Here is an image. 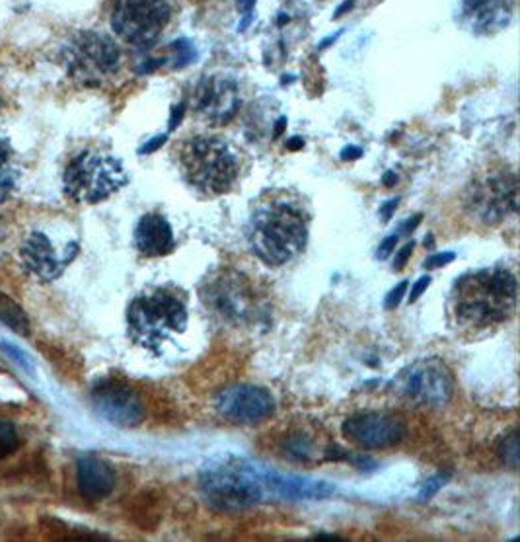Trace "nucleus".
I'll return each instance as SVG.
<instances>
[{
    "label": "nucleus",
    "instance_id": "2f4dec72",
    "mask_svg": "<svg viewBox=\"0 0 520 542\" xmlns=\"http://www.w3.org/2000/svg\"><path fill=\"white\" fill-rule=\"evenodd\" d=\"M429 285H431V277H429V275L419 277V280L416 281V285H413V289H411V293H409L407 301H409V302H416V301L423 295V291H427V287H429Z\"/></svg>",
    "mask_w": 520,
    "mask_h": 542
},
{
    "label": "nucleus",
    "instance_id": "ea45409f",
    "mask_svg": "<svg viewBox=\"0 0 520 542\" xmlns=\"http://www.w3.org/2000/svg\"><path fill=\"white\" fill-rule=\"evenodd\" d=\"M353 6V0H345V3L336 10V18H339L345 10H349Z\"/></svg>",
    "mask_w": 520,
    "mask_h": 542
},
{
    "label": "nucleus",
    "instance_id": "39448f33",
    "mask_svg": "<svg viewBox=\"0 0 520 542\" xmlns=\"http://www.w3.org/2000/svg\"><path fill=\"white\" fill-rule=\"evenodd\" d=\"M263 488L260 467L234 455L212 458L199 472V494L219 513H240L258 506Z\"/></svg>",
    "mask_w": 520,
    "mask_h": 542
},
{
    "label": "nucleus",
    "instance_id": "20e7f679",
    "mask_svg": "<svg viewBox=\"0 0 520 542\" xmlns=\"http://www.w3.org/2000/svg\"><path fill=\"white\" fill-rule=\"evenodd\" d=\"M182 178L199 193L215 197L229 193L240 180L242 156L221 137L195 135L173 147Z\"/></svg>",
    "mask_w": 520,
    "mask_h": 542
},
{
    "label": "nucleus",
    "instance_id": "cd10ccee",
    "mask_svg": "<svg viewBox=\"0 0 520 542\" xmlns=\"http://www.w3.org/2000/svg\"><path fill=\"white\" fill-rule=\"evenodd\" d=\"M456 260V254L455 252H441V254H433L425 260V270H437V268H443V266H448L450 261Z\"/></svg>",
    "mask_w": 520,
    "mask_h": 542
},
{
    "label": "nucleus",
    "instance_id": "bb28decb",
    "mask_svg": "<svg viewBox=\"0 0 520 542\" xmlns=\"http://www.w3.org/2000/svg\"><path fill=\"white\" fill-rule=\"evenodd\" d=\"M446 482H448V474H437V476H433V478H429V480H427L421 486L419 499L421 501H429L438 490H441V488H445Z\"/></svg>",
    "mask_w": 520,
    "mask_h": 542
},
{
    "label": "nucleus",
    "instance_id": "423d86ee",
    "mask_svg": "<svg viewBox=\"0 0 520 542\" xmlns=\"http://www.w3.org/2000/svg\"><path fill=\"white\" fill-rule=\"evenodd\" d=\"M203 305L219 324L244 328L256 324L261 312L258 291L244 273L231 268L212 271L201 285Z\"/></svg>",
    "mask_w": 520,
    "mask_h": 542
},
{
    "label": "nucleus",
    "instance_id": "6e6552de",
    "mask_svg": "<svg viewBox=\"0 0 520 542\" xmlns=\"http://www.w3.org/2000/svg\"><path fill=\"white\" fill-rule=\"evenodd\" d=\"M390 390L399 402L413 408H443L455 394V379L441 360L429 357L402 369Z\"/></svg>",
    "mask_w": 520,
    "mask_h": 542
},
{
    "label": "nucleus",
    "instance_id": "79ce46f5",
    "mask_svg": "<svg viewBox=\"0 0 520 542\" xmlns=\"http://www.w3.org/2000/svg\"><path fill=\"white\" fill-rule=\"evenodd\" d=\"M316 538H319V540H339L338 537H331V535H318Z\"/></svg>",
    "mask_w": 520,
    "mask_h": 542
},
{
    "label": "nucleus",
    "instance_id": "393cba45",
    "mask_svg": "<svg viewBox=\"0 0 520 542\" xmlns=\"http://www.w3.org/2000/svg\"><path fill=\"white\" fill-rule=\"evenodd\" d=\"M170 49H172V57H170V61H172V67H173V69H183V67H188V64L193 63L195 57H197L195 47L188 42V39H180V42H173V44L170 45Z\"/></svg>",
    "mask_w": 520,
    "mask_h": 542
},
{
    "label": "nucleus",
    "instance_id": "c85d7f7f",
    "mask_svg": "<svg viewBox=\"0 0 520 542\" xmlns=\"http://www.w3.org/2000/svg\"><path fill=\"white\" fill-rule=\"evenodd\" d=\"M406 289H407V281H402V283H397L390 293H388V297H386V309L388 310H394L399 302H402V299H404V295H406Z\"/></svg>",
    "mask_w": 520,
    "mask_h": 542
},
{
    "label": "nucleus",
    "instance_id": "a878e982",
    "mask_svg": "<svg viewBox=\"0 0 520 542\" xmlns=\"http://www.w3.org/2000/svg\"><path fill=\"white\" fill-rule=\"evenodd\" d=\"M18 445V435L15 428L0 421V457H6L15 451Z\"/></svg>",
    "mask_w": 520,
    "mask_h": 542
},
{
    "label": "nucleus",
    "instance_id": "a211bd4d",
    "mask_svg": "<svg viewBox=\"0 0 520 542\" xmlns=\"http://www.w3.org/2000/svg\"><path fill=\"white\" fill-rule=\"evenodd\" d=\"M22 263L32 275L39 277L42 281L57 280L63 273L64 266L71 260L59 256V252L53 248L49 238L44 232H32L22 244Z\"/></svg>",
    "mask_w": 520,
    "mask_h": 542
},
{
    "label": "nucleus",
    "instance_id": "f257e3e1",
    "mask_svg": "<svg viewBox=\"0 0 520 542\" xmlns=\"http://www.w3.org/2000/svg\"><path fill=\"white\" fill-rule=\"evenodd\" d=\"M516 305V275L506 268H484L456 280L448 299V312L458 328L474 332L513 319Z\"/></svg>",
    "mask_w": 520,
    "mask_h": 542
},
{
    "label": "nucleus",
    "instance_id": "9b49d317",
    "mask_svg": "<svg viewBox=\"0 0 520 542\" xmlns=\"http://www.w3.org/2000/svg\"><path fill=\"white\" fill-rule=\"evenodd\" d=\"M122 53L110 35L100 32H83L69 49V71L78 81L98 84L119 69Z\"/></svg>",
    "mask_w": 520,
    "mask_h": 542
},
{
    "label": "nucleus",
    "instance_id": "4c0bfd02",
    "mask_svg": "<svg viewBox=\"0 0 520 542\" xmlns=\"http://www.w3.org/2000/svg\"><path fill=\"white\" fill-rule=\"evenodd\" d=\"M253 6H256V0H238V10L244 15H251Z\"/></svg>",
    "mask_w": 520,
    "mask_h": 542
},
{
    "label": "nucleus",
    "instance_id": "e433bc0d",
    "mask_svg": "<svg viewBox=\"0 0 520 542\" xmlns=\"http://www.w3.org/2000/svg\"><path fill=\"white\" fill-rule=\"evenodd\" d=\"M421 219H423V215H416V217H411V219H409V221H407V222L404 224V227L399 229V231H402V232H411V231H416V227H417V224L421 222Z\"/></svg>",
    "mask_w": 520,
    "mask_h": 542
},
{
    "label": "nucleus",
    "instance_id": "7ed1b4c3",
    "mask_svg": "<svg viewBox=\"0 0 520 542\" xmlns=\"http://www.w3.org/2000/svg\"><path fill=\"white\" fill-rule=\"evenodd\" d=\"M127 324L135 343L160 355L188 332V297L172 285L146 289L129 305Z\"/></svg>",
    "mask_w": 520,
    "mask_h": 542
},
{
    "label": "nucleus",
    "instance_id": "c756f323",
    "mask_svg": "<svg viewBox=\"0 0 520 542\" xmlns=\"http://www.w3.org/2000/svg\"><path fill=\"white\" fill-rule=\"evenodd\" d=\"M413 248H416V242H407V244H404L402 248L397 250V254H396V260H394V270H404L406 268V263H407V260L411 258V252H413Z\"/></svg>",
    "mask_w": 520,
    "mask_h": 542
},
{
    "label": "nucleus",
    "instance_id": "4be33fe9",
    "mask_svg": "<svg viewBox=\"0 0 520 542\" xmlns=\"http://www.w3.org/2000/svg\"><path fill=\"white\" fill-rule=\"evenodd\" d=\"M0 322L6 324L16 334L25 336L30 332L28 314L24 312V309L15 299H10L3 291H0Z\"/></svg>",
    "mask_w": 520,
    "mask_h": 542
},
{
    "label": "nucleus",
    "instance_id": "f704fd0d",
    "mask_svg": "<svg viewBox=\"0 0 520 542\" xmlns=\"http://www.w3.org/2000/svg\"><path fill=\"white\" fill-rule=\"evenodd\" d=\"M185 113V103H180L178 108L172 110V117H170V129H176L178 123L182 122V117Z\"/></svg>",
    "mask_w": 520,
    "mask_h": 542
},
{
    "label": "nucleus",
    "instance_id": "aec40b11",
    "mask_svg": "<svg viewBox=\"0 0 520 542\" xmlns=\"http://www.w3.org/2000/svg\"><path fill=\"white\" fill-rule=\"evenodd\" d=\"M76 480L80 494L88 499L108 498L115 488V472L108 462L98 457H83L76 467Z\"/></svg>",
    "mask_w": 520,
    "mask_h": 542
},
{
    "label": "nucleus",
    "instance_id": "1a4fd4ad",
    "mask_svg": "<svg viewBox=\"0 0 520 542\" xmlns=\"http://www.w3.org/2000/svg\"><path fill=\"white\" fill-rule=\"evenodd\" d=\"M172 18L166 0H115L112 30L132 47H151Z\"/></svg>",
    "mask_w": 520,
    "mask_h": 542
},
{
    "label": "nucleus",
    "instance_id": "2eb2a0df",
    "mask_svg": "<svg viewBox=\"0 0 520 542\" xmlns=\"http://www.w3.org/2000/svg\"><path fill=\"white\" fill-rule=\"evenodd\" d=\"M98 414L119 428L139 426L144 418V404L131 387L117 380H105L92 392Z\"/></svg>",
    "mask_w": 520,
    "mask_h": 542
},
{
    "label": "nucleus",
    "instance_id": "c9c22d12",
    "mask_svg": "<svg viewBox=\"0 0 520 542\" xmlns=\"http://www.w3.org/2000/svg\"><path fill=\"white\" fill-rule=\"evenodd\" d=\"M358 156H363V149L361 147H345L343 151H341V158L343 161H355V158H358Z\"/></svg>",
    "mask_w": 520,
    "mask_h": 542
},
{
    "label": "nucleus",
    "instance_id": "5701e85b",
    "mask_svg": "<svg viewBox=\"0 0 520 542\" xmlns=\"http://www.w3.org/2000/svg\"><path fill=\"white\" fill-rule=\"evenodd\" d=\"M16 168L12 164V149L6 141L0 139V200L15 188Z\"/></svg>",
    "mask_w": 520,
    "mask_h": 542
},
{
    "label": "nucleus",
    "instance_id": "9d476101",
    "mask_svg": "<svg viewBox=\"0 0 520 542\" xmlns=\"http://www.w3.org/2000/svg\"><path fill=\"white\" fill-rule=\"evenodd\" d=\"M470 213L486 224H497L518 209V183L513 172H491L468 190Z\"/></svg>",
    "mask_w": 520,
    "mask_h": 542
},
{
    "label": "nucleus",
    "instance_id": "4468645a",
    "mask_svg": "<svg viewBox=\"0 0 520 542\" xmlns=\"http://www.w3.org/2000/svg\"><path fill=\"white\" fill-rule=\"evenodd\" d=\"M343 435L361 448H388L406 438L402 418L388 412H361L343 421Z\"/></svg>",
    "mask_w": 520,
    "mask_h": 542
},
{
    "label": "nucleus",
    "instance_id": "f3484780",
    "mask_svg": "<svg viewBox=\"0 0 520 542\" xmlns=\"http://www.w3.org/2000/svg\"><path fill=\"white\" fill-rule=\"evenodd\" d=\"M260 476L265 488H270L275 496L290 501L326 499L336 492V486L333 484L326 480L309 478V476L283 474L271 468H260Z\"/></svg>",
    "mask_w": 520,
    "mask_h": 542
},
{
    "label": "nucleus",
    "instance_id": "72a5a7b5",
    "mask_svg": "<svg viewBox=\"0 0 520 542\" xmlns=\"http://www.w3.org/2000/svg\"><path fill=\"white\" fill-rule=\"evenodd\" d=\"M397 197L396 200H390V202H386V205H382L380 207V217L384 219V221H390L392 219V213L396 211V207H397Z\"/></svg>",
    "mask_w": 520,
    "mask_h": 542
},
{
    "label": "nucleus",
    "instance_id": "ddd939ff",
    "mask_svg": "<svg viewBox=\"0 0 520 542\" xmlns=\"http://www.w3.org/2000/svg\"><path fill=\"white\" fill-rule=\"evenodd\" d=\"M217 412L231 424L256 426L275 414V399L256 385H234L217 394Z\"/></svg>",
    "mask_w": 520,
    "mask_h": 542
},
{
    "label": "nucleus",
    "instance_id": "b1692460",
    "mask_svg": "<svg viewBox=\"0 0 520 542\" xmlns=\"http://www.w3.org/2000/svg\"><path fill=\"white\" fill-rule=\"evenodd\" d=\"M497 453L503 460L505 467H509L511 470H516L520 465V443H518V431L513 429L511 433H506L505 438L499 441Z\"/></svg>",
    "mask_w": 520,
    "mask_h": 542
},
{
    "label": "nucleus",
    "instance_id": "f8f14e48",
    "mask_svg": "<svg viewBox=\"0 0 520 542\" xmlns=\"http://www.w3.org/2000/svg\"><path fill=\"white\" fill-rule=\"evenodd\" d=\"M191 108L209 127L231 123L240 110V88L232 76H203L193 88Z\"/></svg>",
    "mask_w": 520,
    "mask_h": 542
},
{
    "label": "nucleus",
    "instance_id": "412c9836",
    "mask_svg": "<svg viewBox=\"0 0 520 542\" xmlns=\"http://www.w3.org/2000/svg\"><path fill=\"white\" fill-rule=\"evenodd\" d=\"M279 448H281L283 457H287L289 460L310 462L316 457L318 443L314 439V435H310L309 431L292 429L281 439Z\"/></svg>",
    "mask_w": 520,
    "mask_h": 542
},
{
    "label": "nucleus",
    "instance_id": "7c9ffc66",
    "mask_svg": "<svg viewBox=\"0 0 520 542\" xmlns=\"http://www.w3.org/2000/svg\"><path fill=\"white\" fill-rule=\"evenodd\" d=\"M396 244H397V234H392L388 238H384V241L380 242L378 246V252H377V258L378 260H386L388 258L394 250H396Z\"/></svg>",
    "mask_w": 520,
    "mask_h": 542
},
{
    "label": "nucleus",
    "instance_id": "a19ab883",
    "mask_svg": "<svg viewBox=\"0 0 520 542\" xmlns=\"http://www.w3.org/2000/svg\"><path fill=\"white\" fill-rule=\"evenodd\" d=\"M394 182H396V174H386V176H384V183H386V186H392Z\"/></svg>",
    "mask_w": 520,
    "mask_h": 542
},
{
    "label": "nucleus",
    "instance_id": "f03ea898",
    "mask_svg": "<svg viewBox=\"0 0 520 542\" xmlns=\"http://www.w3.org/2000/svg\"><path fill=\"white\" fill-rule=\"evenodd\" d=\"M246 236L251 252L268 266H285L309 242V215L283 193H275L253 209Z\"/></svg>",
    "mask_w": 520,
    "mask_h": 542
},
{
    "label": "nucleus",
    "instance_id": "0eeeda50",
    "mask_svg": "<svg viewBox=\"0 0 520 542\" xmlns=\"http://www.w3.org/2000/svg\"><path fill=\"white\" fill-rule=\"evenodd\" d=\"M63 183L71 200L80 203H100L125 186L127 174L115 156L84 151L66 166Z\"/></svg>",
    "mask_w": 520,
    "mask_h": 542
},
{
    "label": "nucleus",
    "instance_id": "58836bf2",
    "mask_svg": "<svg viewBox=\"0 0 520 542\" xmlns=\"http://www.w3.org/2000/svg\"><path fill=\"white\" fill-rule=\"evenodd\" d=\"M287 147H289L290 151H299V149L304 147V141L299 139V137H292L290 141H287Z\"/></svg>",
    "mask_w": 520,
    "mask_h": 542
},
{
    "label": "nucleus",
    "instance_id": "6ab92c4d",
    "mask_svg": "<svg viewBox=\"0 0 520 542\" xmlns=\"http://www.w3.org/2000/svg\"><path fill=\"white\" fill-rule=\"evenodd\" d=\"M135 246L141 254L149 258L170 254L176 248V238L168 219L158 213L141 217L135 227Z\"/></svg>",
    "mask_w": 520,
    "mask_h": 542
},
{
    "label": "nucleus",
    "instance_id": "473e14b6",
    "mask_svg": "<svg viewBox=\"0 0 520 542\" xmlns=\"http://www.w3.org/2000/svg\"><path fill=\"white\" fill-rule=\"evenodd\" d=\"M166 139H168V135H158V137L151 139L149 143H144L142 147L139 149V153H141V154H149V153H154L156 149L162 147V144L166 143Z\"/></svg>",
    "mask_w": 520,
    "mask_h": 542
},
{
    "label": "nucleus",
    "instance_id": "dca6fc26",
    "mask_svg": "<svg viewBox=\"0 0 520 542\" xmlns=\"http://www.w3.org/2000/svg\"><path fill=\"white\" fill-rule=\"evenodd\" d=\"M513 18V0H460V20L476 35L497 34Z\"/></svg>",
    "mask_w": 520,
    "mask_h": 542
}]
</instances>
